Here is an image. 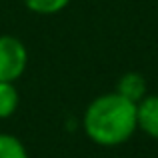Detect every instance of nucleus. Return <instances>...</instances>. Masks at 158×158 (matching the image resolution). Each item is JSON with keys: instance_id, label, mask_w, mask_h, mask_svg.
<instances>
[{"instance_id": "3", "label": "nucleus", "mask_w": 158, "mask_h": 158, "mask_svg": "<svg viewBox=\"0 0 158 158\" xmlns=\"http://www.w3.org/2000/svg\"><path fill=\"white\" fill-rule=\"evenodd\" d=\"M136 122L142 132L158 140V94H146L136 104Z\"/></svg>"}, {"instance_id": "4", "label": "nucleus", "mask_w": 158, "mask_h": 158, "mask_svg": "<svg viewBox=\"0 0 158 158\" xmlns=\"http://www.w3.org/2000/svg\"><path fill=\"white\" fill-rule=\"evenodd\" d=\"M116 92L122 94L128 100H132L134 104H138V102L146 96V80H144L142 74H138V72H126V74L120 76Z\"/></svg>"}, {"instance_id": "2", "label": "nucleus", "mask_w": 158, "mask_h": 158, "mask_svg": "<svg viewBox=\"0 0 158 158\" xmlns=\"http://www.w3.org/2000/svg\"><path fill=\"white\" fill-rule=\"evenodd\" d=\"M28 64L26 46L16 36H0V80L14 82L24 74Z\"/></svg>"}, {"instance_id": "1", "label": "nucleus", "mask_w": 158, "mask_h": 158, "mask_svg": "<svg viewBox=\"0 0 158 158\" xmlns=\"http://www.w3.org/2000/svg\"><path fill=\"white\" fill-rule=\"evenodd\" d=\"M136 128V104L118 92L94 98L84 112V132L98 146L124 144Z\"/></svg>"}, {"instance_id": "6", "label": "nucleus", "mask_w": 158, "mask_h": 158, "mask_svg": "<svg viewBox=\"0 0 158 158\" xmlns=\"http://www.w3.org/2000/svg\"><path fill=\"white\" fill-rule=\"evenodd\" d=\"M0 158H28V152L16 136L0 134Z\"/></svg>"}, {"instance_id": "7", "label": "nucleus", "mask_w": 158, "mask_h": 158, "mask_svg": "<svg viewBox=\"0 0 158 158\" xmlns=\"http://www.w3.org/2000/svg\"><path fill=\"white\" fill-rule=\"evenodd\" d=\"M68 2L70 0H24L28 10L36 12V14H56V12L64 10Z\"/></svg>"}, {"instance_id": "5", "label": "nucleus", "mask_w": 158, "mask_h": 158, "mask_svg": "<svg viewBox=\"0 0 158 158\" xmlns=\"http://www.w3.org/2000/svg\"><path fill=\"white\" fill-rule=\"evenodd\" d=\"M18 108V90L14 82L0 80V120L12 116Z\"/></svg>"}]
</instances>
